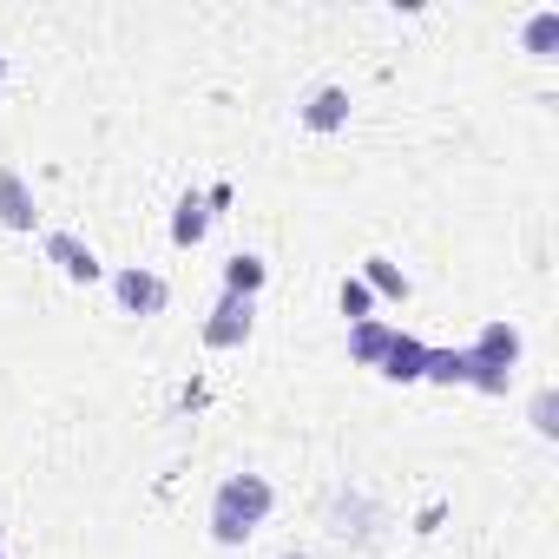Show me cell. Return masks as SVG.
I'll list each match as a JSON object with an SVG mask.
<instances>
[{
    "mask_svg": "<svg viewBox=\"0 0 559 559\" xmlns=\"http://www.w3.org/2000/svg\"><path fill=\"white\" fill-rule=\"evenodd\" d=\"M336 310H343L349 323H369L376 297H369V284H362V276H343V284H336Z\"/></svg>",
    "mask_w": 559,
    "mask_h": 559,
    "instance_id": "obj_15",
    "label": "cell"
},
{
    "mask_svg": "<svg viewBox=\"0 0 559 559\" xmlns=\"http://www.w3.org/2000/svg\"><path fill=\"white\" fill-rule=\"evenodd\" d=\"M112 297H119V310H132V317H158L165 304H171V284L158 270H145V263H126V270H112Z\"/></svg>",
    "mask_w": 559,
    "mask_h": 559,
    "instance_id": "obj_2",
    "label": "cell"
},
{
    "mask_svg": "<svg viewBox=\"0 0 559 559\" xmlns=\"http://www.w3.org/2000/svg\"><path fill=\"white\" fill-rule=\"evenodd\" d=\"M47 263H60L67 284H99V276H106L99 250L86 237H73V230H47Z\"/></svg>",
    "mask_w": 559,
    "mask_h": 559,
    "instance_id": "obj_4",
    "label": "cell"
},
{
    "mask_svg": "<svg viewBox=\"0 0 559 559\" xmlns=\"http://www.w3.org/2000/svg\"><path fill=\"white\" fill-rule=\"evenodd\" d=\"M263 276H270L263 257H250V250L224 257V290H230V297H257V290H263Z\"/></svg>",
    "mask_w": 559,
    "mask_h": 559,
    "instance_id": "obj_12",
    "label": "cell"
},
{
    "mask_svg": "<svg viewBox=\"0 0 559 559\" xmlns=\"http://www.w3.org/2000/svg\"><path fill=\"white\" fill-rule=\"evenodd\" d=\"M421 382H441V389L467 382V349H428V362H421Z\"/></svg>",
    "mask_w": 559,
    "mask_h": 559,
    "instance_id": "obj_14",
    "label": "cell"
},
{
    "mask_svg": "<svg viewBox=\"0 0 559 559\" xmlns=\"http://www.w3.org/2000/svg\"><path fill=\"white\" fill-rule=\"evenodd\" d=\"M297 119L310 126V132H343L349 126V86H310L304 93V106H297Z\"/></svg>",
    "mask_w": 559,
    "mask_h": 559,
    "instance_id": "obj_5",
    "label": "cell"
},
{
    "mask_svg": "<svg viewBox=\"0 0 559 559\" xmlns=\"http://www.w3.org/2000/svg\"><path fill=\"white\" fill-rule=\"evenodd\" d=\"M250 330H257V297H217L211 304V317H204V343L211 349H243L250 343Z\"/></svg>",
    "mask_w": 559,
    "mask_h": 559,
    "instance_id": "obj_3",
    "label": "cell"
},
{
    "mask_svg": "<svg viewBox=\"0 0 559 559\" xmlns=\"http://www.w3.org/2000/svg\"><path fill=\"white\" fill-rule=\"evenodd\" d=\"M276 507V487L263 474H224L217 493H211V539L217 546H243Z\"/></svg>",
    "mask_w": 559,
    "mask_h": 559,
    "instance_id": "obj_1",
    "label": "cell"
},
{
    "mask_svg": "<svg viewBox=\"0 0 559 559\" xmlns=\"http://www.w3.org/2000/svg\"><path fill=\"white\" fill-rule=\"evenodd\" d=\"M520 40H526L533 60H559V8H533L526 27H520Z\"/></svg>",
    "mask_w": 559,
    "mask_h": 559,
    "instance_id": "obj_11",
    "label": "cell"
},
{
    "mask_svg": "<svg viewBox=\"0 0 559 559\" xmlns=\"http://www.w3.org/2000/svg\"><path fill=\"white\" fill-rule=\"evenodd\" d=\"M520 349H526V343H520V330H513V323H487V330H480V343H474L467 356H474V362H487V369H507V376H513V369H520Z\"/></svg>",
    "mask_w": 559,
    "mask_h": 559,
    "instance_id": "obj_7",
    "label": "cell"
},
{
    "mask_svg": "<svg viewBox=\"0 0 559 559\" xmlns=\"http://www.w3.org/2000/svg\"><path fill=\"white\" fill-rule=\"evenodd\" d=\"M421 362H428V343H421V336H402V330H395L376 369H382L389 382H421Z\"/></svg>",
    "mask_w": 559,
    "mask_h": 559,
    "instance_id": "obj_8",
    "label": "cell"
},
{
    "mask_svg": "<svg viewBox=\"0 0 559 559\" xmlns=\"http://www.w3.org/2000/svg\"><path fill=\"white\" fill-rule=\"evenodd\" d=\"M204 230H211V204H204V191H185L171 211V243L191 250V243H204Z\"/></svg>",
    "mask_w": 559,
    "mask_h": 559,
    "instance_id": "obj_9",
    "label": "cell"
},
{
    "mask_svg": "<svg viewBox=\"0 0 559 559\" xmlns=\"http://www.w3.org/2000/svg\"><path fill=\"white\" fill-rule=\"evenodd\" d=\"M0 80H8V60H0Z\"/></svg>",
    "mask_w": 559,
    "mask_h": 559,
    "instance_id": "obj_18",
    "label": "cell"
},
{
    "mask_svg": "<svg viewBox=\"0 0 559 559\" xmlns=\"http://www.w3.org/2000/svg\"><path fill=\"white\" fill-rule=\"evenodd\" d=\"M389 336H395V330H389L382 317H369V323H349V356H356L362 369H376V362H382V349H389Z\"/></svg>",
    "mask_w": 559,
    "mask_h": 559,
    "instance_id": "obj_13",
    "label": "cell"
},
{
    "mask_svg": "<svg viewBox=\"0 0 559 559\" xmlns=\"http://www.w3.org/2000/svg\"><path fill=\"white\" fill-rule=\"evenodd\" d=\"M533 435H546V441L559 435V395H552V389L533 395Z\"/></svg>",
    "mask_w": 559,
    "mask_h": 559,
    "instance_id": "obj_16",
    "label": "cell"
},
{
    "mask_svg": "<svg viewBox=\"0 0 559 559\" xmlns=\"http://www.w3.org/2000/svg\"><path fill=\"white\" fill-rule=\"evenodd\" d=\"M284 559H310V552H284Z\"/></svg>",
    "mask_w": 559,
    "mask_h": 559,
    "instance_id": "obj_17",
    "label": "cell"
},
{
    "mask_svg": "<svg viewBox=\"0 0 559 559\" xmlns=\"http://www.w3.org/2000/svg\"><path fill=\"white\" fill-rule=\"evenodd\" d=\"M356 276L369 284V297H389V304H408V297H415V284H408V276H402L389 257H362V270H356Z\"/></svg>",
    "mask_w": 559,
    "mask_h": 559,
    "instance_id": "obj_10",
    "label": "cell"
},
{
    "mask_svg": "<svg viewBox=\"0 0 559 559\" xmlns=\"http://www.w3.org/2000/svg\"><path fill=\"white\" fill-rule=\"evenodd\" d=\"M0 224H8V230H34V224H40L34 185H27L14 165H0Z\"/></svg>",
    "mask_w": 559,
    "mask_h": 559,
    "instance_id": "obj_6",
    "label": "cell"
}]
</instances>
